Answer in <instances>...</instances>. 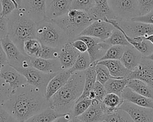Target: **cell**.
<instances>
[{
    "mask_svg": "<svg viewBox=\"0 0 153 122\" xmlns=\"http://www.w3.org/2000/svg\"><path fill=\"white\" fill-rule=\"evenodd\" d=\"M42 44L35 38L26 40L23 45L25 54L30 57H39Z\"/></svg>",
    "mask_w": 153,
    "mask_h": 122,
    "instance_id": "83f0119b",
    "label": "cell"
},
{
    "mask_svg": "<svg viewBox=\"0 0 153 122\" xmlns=\"http://www.w3.org/2000/svg\"><path fill=\"white\" fill-rule=\"evenodd\" d=\"M0 122H20L13 117L2 105H0Z\"/></svg>",
    "mask_w": 153,
    "mask_h": 122,
    "instance_id": "7bdbcfd3",
    "label": "cell"
},
{
    "mask_svg": "<svg viewBox=\"0 0 153 122\" xmlns=\"http://www.w3.org/2000/svg\"></svg>",
    "mask_w": 153,
    "mask_h": 122,
    "instance_id": "6f0895ef",
    "label": "cell"
},
{
    "mask_svg": "<svg viewBox=\"0 0 153 122\" xmlns=\"http://www.w3.org/2000/svg\"><path fill=\"white\" fill-rule=\"evenodd\" d=\"M117 22L120 27L129 37L143 36L146 38L153 34V24L133 20H117Z\"/></svg>",
    "mask_w": 153,
    "mask_h": 122,
    "instance_id": "9c48e42d",
    "label": "cell"
},
{
    "mask_svg": "<svg viewBox=\"0 0 153 122\" xmlns=\"http://www.w3.org/2000/svg\"><path fill=\"white\" fill-rule=\"evenodd\" d=\"M120 108L126 111L134 122H153V108L137 106L124 100Z\"/></svg>",
    "mask_w": 153,
    "mask_h": 122,
    "instance_id": "7c38bea8",
    "label": "cell"
},
{
    "mask_svg": "<svg viewBox=\"0 0 153 122\" xmlns=\"http://www.w3.org/2000/svg\"><path fill=\"white\" fill-rule=\"evenodd\" d=\"M100 122H103V121H100Z\"/></svg>",
    "mask_w": 153,
    "mask_h": 122,
    "instance_id": "9f6ffc18",
    "label": "cell"
},
{
    "mask_svg": "<svg viewBox=\"0 0 153 122\" xmlns=\"http://www.w3.org/2000/svg\"><path fill=\"white\" fill-rule=\"evenodd\" d=\"M131 20L153 24V10L149 13H148L144 16H137V17Z\"/></svg>",
    "mask_w": 153,
    "mask_h": 122,
    "instance_id": "bcb514c9",
    "label": "cell"
},
{
    "mask_svg": "<svg viewBox=\"0 0 153 122\" xmlns=\"http://www.w3.org/2000/svg\"><path fill=\"white\" fill-rule=\"evenodd\" d=\"M103 122H134L130 115L124 110L120 108L114 112L107 115Z\"/></svg>",
    "mask_w": 153,
    "mask_h": 122,
    "instance_id": "1f68e13d",
    "label": "cell"
},
{
    "mask_svg": "<svg viewBox=\"0 0 153 122\" xmlns=\"http://www.w3.org/2000/svg\"><path fill=\"white\" fill-rule=\"evenodd\" d=\"M36 38L43 45L59 48L70 42L66 33L52 20L47 18L36 23Z\"/></svg>",
    "mask_w": 153,
    "mask_h": 122,
    "instance_id": "5b68a950",
    "label": "cell"
},
{
    "mask_svg": "<svg viewBox=\"0 0 153 122\" xmlns=\"http://www.w3.org/2000/svg\"><path fill=\"white\" fill-rule=\"evenodd\" d=\"M1 40L10 65L17 70L31 65L30 57L23 53L8 35Z\"/></svg>",
    "mask_w": 153,
    "mask_h": 122,
    "instance_id": "8992f818",
    "label": "cell"
},
{
    "mask_svg": "<svg viewBox=\"0 0 153 122\" xmlns=\"http://www.w3.org/2000/svg\"><path fill=\"white\" fill-rule=\"evenodd\" d=\"M85 71L72 72L67 83L48 100L49 107L60 115L71 114L74 104L82 94Z\"/></svg>",
    "mask_w": 153,
    "mask_h": 122,
    "instance_id": "7a4b0ae2",
    "label": "cell"
},
{
    "mask_svg": "<svg viewBox=\"0 0 153 122\" xmlns=\"http://www.w3.org/2000/svg\"><path fill=\"white\" fill-rule=\"evenodd\" d=\"M17 71L26 78L27 84L38 88L44 94L49 81L56 74L44 73L31 65Z\"/></svg>",
    "mask_w": 153,
    "mask_h": 122,
    "instance_id": "ba28073f",
    "label": "cell"
},
{
    "mask_svg": "<svg viewBox=\"0 0 153 122\" xmlns=\"http://www.w3.org/2000/svg\"><path fill=\"white\" fill-rule=\"evenodd\" d=\"M143 57V54L139 50L130 45L126 46L120 60L127 69L133 71L140 63Z\"/></svg>",
    "mask_w": 153,
    "mask_h": 122,
    "instance_id": "44dd1931",
    "label": "cell"
},
{
    "mask_svg": "<svg viewBox=\"0 0 153 122\" xmlns=\"http://www.w3.org/2000/svg\"><path fill=\"white\" fill-rule=\"evenodd\" d=\"M30 65L45 74H57L62 71L59 59L30 57Z\"/></svg>",
    "mask_w": 153,
    "mask_h": 122,
    "instance_id": "d6986e66",
    "label": "cell"
},
{
    "mask_svg": "<svg viewBox=\"0 0 153 122\" xmlns=\"http://www.w3.org/2000/svg\"><path fill=\"white\" fill-rule=\"evenodd\" d=\"M124 99L121 96L115 93H107L102 100V103L106 106L112 109H118L123 103Z\"/></svg>",
    "mask_w": 153,
    "mask_h": 122,
    "instance_id": "e575fe53",
    "label": "cell"
},
{
    "mask_svg": "<svg viewBox=\"0 0 153 122\" xmlns=\"http://www.w3.org/2000/svg\"><path fill=\"white\" fill-rule=\"evenodd\" d=\"M81 53L75 48L71 42L66 43L60 50L59 60L62 70L71 68Z\"/></svg>",
    "mask_w": 153,
    "mask_h": 122,
    "instance_id": "ffe728a7",
    "label": "cell"
},
{
    "mask_svg": "<svg viewBox=\"0 0 153 122\" xmlns=\"http://www.w3.org/2000/svg\"><path fill=\"white\" fill-rule=\"evenodd\" d=\"M72 0H46L45 16L51 20L63 17L71 8Z\"/></svg>",
    "mask_w": 153,
    "mask_h": 122,
    "instance_id": "9a60e30c",
    "label": "cell"
},
{
    "mask_svg": "<svg viewBox=\"0 0 153 122\" xmlns=\"http://www.w3.org/2000/svg\"><path fill=\"white\" fill-rule=\"evenodd\" d=\"M2 5V16L7 17L16 8L19 7L16 0H1Z\"/></svg>",
    "mask_w": 153,
    "mask_h": 122,
    "instance_id": "f35d334b",
    "label": "cell"
},
{
    "mask_svg": "<svg viewBox=\"0 0 153 122\" xmlns=\"http://www.w3.org/2000/svg\"><path fill=\"white\" fill-rule=\"evenodd\" d=\"M128 81L127 78H110L104 84V87L107 93H115L121 96Z\"/></svg>",
    "mask_w": 153,
    "mask_h": 122,
    "instance_id": "484cf974",
    "label": "cell"
},
{
    "mask_svg": "<svg viewBox=\"0 0 153 122\" xmlns=\"http://www.w3.org/2000/svg\"><path fill=\"white\" fill-rule=\"evenodd\" d=\"M93 63L105 65L108 68L111 75L114 78H127L131 72L124 66L120 60H103Z\"/></svg>",
    "mask_w": 153,
    "mask_h": 122,
    "instance_id": "7402d4cb",
    "label": "cell"
},
{
    "mask_svg": "<svg viewBox=\"0 0 153 122\" xmlns=\"http://www.w3.org/2000/svg\"><path fill=\"white\" fill-rule=\"evenodd\" d=\"M52 20L66 33L70 42L94 21L87 12L76 9H71L65 16Z\"/></svg>",
    "mask_w": 153,
    "mask_h": 122,
    "instance_id": "277c9868",
    "label": "cell"
},
{
    "mask_svg": "<svg viewBox=\"0 0 153 122\" xmlns=\"http://www.w3.org/2000/svg\"><path fill=\"white\" fill-rule=\"evenodd\" d=\"M95 5L94 0H72L71 9L88 12Z\"/></svg>",
    "mask_w": 153,
    "mask_h": 122,
    "instance_id": "8d00e7d4",
    "label": "cell"
},
{
    "mask_svg": "<svg viewBox=\"0 0 153 122\" xmlns=\"http://www.w3.org/2000/svg\"><path fill=\"white\" fill-rule=\"evenodd\" d=\"M8 35V20L7 18L0 16V39Z\"/></svg>",
    "mask_w": 153,
    "mask_h": 122,
    "instance_id": "ee69618b",
    "label": "cell"
},
{
    "mask_svg": "<svg viewBox=\"0 0 153 122\" xmlns=\"http://www.w3.org/2000/svg\"><path fill=\"white\" fill-rule=\"evenodd\" d=\"M127 87L145 97L153 99L152 88L142 80L138 79L128 80Z\"/></svg>",
    "mask_w": 153,
    "mask_h": 122,
    "instance_id": "d4e9b609",
    "label": "cell"
},
{
    "mask_svg": "<svg viewBox=\"0 0 153 122\" xmlns=\"http://www.w3.org/2000/svg\"><path fill=\"white\" fill-rule=\"evenodd\" d=\"M7 18L8 36L25 54V42L27 39L36 38V23L29 17L20 7L15 9Z\"/></svg>",
    "mask_w": 153,
    "mask_h": 122,
    "instance_id": "3957f363",
    "label": "cell"
},
{
    "mask_svg": "<svg viewBox=\"0 0 153 122\" xmlns=\"http://www.w3.org/2000/svg\"><path fill=\"white\" fill-rule=\"evenodd\" d=\"M7 64H8L7 58L2 45L1 40L0 39V69H1Z\"/></svg>",
    "mask_w": 153,
    "mask_h": 122,
    "instance_id": "7dc6e473",
    "label": "cell"
},
{
    "mask_svg": "<svg viewBox=\"0 0 153 122\" xmlns=\"http://www.w3.org/2000/svg\"><path fill=\"white\" fill-rule=\"evenodd\" d=\"M71 44L73 47L76 48L79 52L80 53H84L87 51V45L86 43L82 41V39H75L74 41H71Z\"/></svg>",
    "mask_w": 153,
    "mask_h": 122,
    "instance_id": "f6af8a7d",
    "label": "cell"
},
{
    "mask_svg": "<svg viewBox=\"0 0 153 122\" xmlns=\"http://www.w3.org/2000/svg\"><path fill=\"white\" fill-rule=\"evenodd\" d=\"M16 1L17 2V4H19V7L21 5V4H22V0H16Z\"/></svg>",
    "mask_w": 153,
    "mask_h": 122,
    "instance_id": "db71d44e",
    "label": "cell"
},
{
    "mask_svg": "<svg viewBox=\"0 0 153 122\" xmlns=\"http://www.w3.org/2000/svg\"><path fill=\"white\" fill-rule=\"evenodd\" d=\"M91 63L90 57L88 52L81 53L71 69L72 72L75 71H84L90 67Z\"/></svg>",
    "mask_w": 153,
    "mask_h": 122,
    "instance_id": "4dcf8cb0",
    "label": "cell"
},
{
    "mask_svg": "<svg viewBox=\"0 0 153 122\" xmlns=\"http://www.w3.org/2000/svg\"><path fill=\"white\" fill-rule=\"evenodd\" d=\"M94 94L95 99L100 102H102L103 98L107 94L106 90L104 87V85L99 83V81H96L94 86L91 90Z\"/></svg>",
    "mask_w": 153,
    "mask_h": 122,
    "instance_id": "60d3db41",
    "label": "cell"
},
{
    "mask_svg": "<svg viewBox=\"0 0 153 122\" xmlns=\"http://www.w3.org/2000/svg\"><path fill=\"white\" fill-rule=\"evenodd\" d=\"M121 96L124 100L129 102L136 105L153 108V99L145 97L134 92L128 87H125Z\"/></svg>",
    "mask_w": 153,
    "mask_h": 122,
    "instance_id": "603a6c76",
    "label": "cell"
},
{
    "mask_svg": "<svg viewBox=\"0 0 153 122\" xmlns=\"http://www.w3.org/2000/svg\"><path fill=\"white\" fill-rule=\"evenodd\" d=\"M96 81V73L95 71V65L91 63L90 67L85 70V78L84 90L82 94L78 99H81L88 96L89 93L92 90L94 83Z\"/></svg>",
    "mask_w": 153,
    "mask_h": 122,
    "instance_id": "4316f807",
    "label": "cell"
},
{
    "mask_svg": "<svg viewBox=\"0 0 153 122\" xmlns=\"http://www.w3.org/2000/svg\"><path fill=\"white\" fill-rule=\"evenodd\" d=\"M125 47L126 46L123 45H111L107 50L104 56L98 61L109 59L120 60L125 50Z\"/></svg>",
    "mask_w": 153,
    "mask_h": 122,
    "instance_id": "d6a6232c",
    "label": "cell"
},
{
    "mask_svg": "<svg viewBox=\"0 0 153 122\" xmlns=\"http://www.w3.org/2000/svg\"><path fill=\"white\" fill-rule=\"evenodd\" d=\"M108 3L117 21L131 20L140 16L137 0H108Z\"/></svg>",
    "mask_w": 153,
    "mask_h": 122,
    "instance_id": "52a82bcc",
    "label": "cell"
},
{
    "mask_svg": "<svg viewBox=\"0 0 153 122\" xmlns=\"http://www.w3.org/2000/svg\"><path fill=\"white\" fill-rule=\"evenodd\" d=\"M12 93L11 87L0 77V105H3Z\"/></svg>",
    "mask_w": 153,
    "mask_h": 122,
    "instance_id": "ab89813d",
    "label": "cell"
},
{
    "mask_svg": "<svg viewBox=\"0 0 153 122\" xmlns=\"http://www.w3.org/2000/svg\"><path fill=\"white\" fill-rule=\"evenodd\" d=\"M0 77L11 87L12 92L27 83L26 78L9 64L0 69Z\"/></svg>",
    "mask_w": 153,
    "mask_h": 122,
    "instance_id": "2e32d148",
    "label": "cell"
},
{
    "mask_svg": "<svg viewBox=\"0 0 153 122\" xmlns=\"http://www.w3.org/2000/svg\"><path fill=\"white\" fill-rule=\"evenodd\" d=\"M127 79L142 80L149 85L153 89V60L143 56L140 63L131 72Z\"/></svg>",
    "mask_w": 153,
    "mask_h": 122,
    "instance_id": "4fadbf2b",
    "label": "cell"
},
{
    "mask_svg": "<svg viewBox=\"0 0 153 122\" xmlns=\"http://www.w3.org/2000/svg\"><path fill=\"white\" fill-rule=\"evenodd\" d=\"M87 13L93 20H115V16L110 8L108 2L100 4L94 5Z\"/></svg>",
    "mask_w": 153,
    "mask_h": 122,
    "instance_id": "cb8c5ba5",
    "label": "cell"
},
{
    "mask_svg": "<svg viewBox=\"0 0 153 122\" xmlns=\"http://www.w3.org/2000/svg\"><path fill=\"white\" fill-rule=\"evenodd\" d=\"M95 5H100L108 2V0H94Z\"/></svg>",
    "mask_w": 153,
    "mask_h": 122,
    "instance_id": "f907efd6",
    "label": "cell"
},
{
    "mask_svg": "<svg viewBox=\"0 0 153 122\" xmlns=\"http://www.w3.org/2000/svg\"><path fill=\"white\" fill-rule=\"evenodd\" d=\"M53 109L48 107L42 111L30 117L24 122H51L59 117H60Z\"/></svg>",
    "mask_w": 153,
    "mask_h": 122,
    "instance_id": "f1b7e54d",
    "label": "cell"
},
{
    "mask_svg": "<svg viewBox=\"0 0 153 122\" xmlns=\"http://www.w3.org/2000/svg\"><path fill=\"white\" fill-rule=\"evenodd\" d=\"M115 27L110 23L103 20H94L79 35H85L99 38L102 41L106 40L111 35Z\"/></svg>",
    "mask_w": 153,
    "mask_h": 122,
    "instance_id": "8fae6325",
    "label": "cell"
},
{
    "mask_svg": "<svg viewBox=\"0 0 153 122\" xmlns=\"http://www.w3.org/2000/svg\"><path fill=\"white\" fill-rule=\"evenodd\" d=\"M147 57H148V58H149V59H150L151 60H153V53H152L151 54H150L149 56H148Z\"/></svg>",
    "mask_w": 153,
    "mask_h": 122,
    "instance_id": "f5cc1de1",
    "label": "cell"
},
{
    "mask_svg": "<svg viewBox=\"0 0 153 122\" xmlns=\"http://www.w3.org/2000/svg\"><path fill=\"white\" fill-rule=\"evenodd\" d=\"M45 1L46 0H22L20 7L36 23L46 18Z\"/></svg>",
    "mask_w": 153,
    "mask_h": 122,
    "instance_id": "5bb4252c",
    "label": "cell"
},
{
    "mask_svg": "<svg viewBox=\"0 0 153 122\" xmlns=\"http://www.w3.org/2000/svg\"><path fill=\"white\" fill-rule=\"evenodd\" d=\"M20 122L49 107V102L39 89L27 83L13 92L2 105Z\"/></svg>",
    "mask_w": 153,
    "mask_h": 122,
    "instance_id": "6da1fadb",
    "label": "cell"
},
{
    "mask_svg": "<svg viewBox=\"0 0 153 122\" xmlns=\"http://www.w3.org/2000/svg\"><path fill=\"white\" fill-rule=\"evenodd\" d=\"M145 39L149 41L150 42H151V43L153 44V34L148 36Z\"/></svg>",
    "mask_w": 153,
    "mask_h": 122,
    "instance_id": "816d5d0a",
    "label": "cell"
},
{
    "mask_svg": "<svg viewBox=\"0 0 153 122\" xmlns=\"http://www.w3.org/2000/svg\"><path fill=\"white\" fill-rule=\"evenodd\" d=\"M95 65V71L96 73V81L103 84L110 78H114L112 77L108 68L103 65L99 63H93Z\"/></svg>",
    "mask_w": 153,
    "mask_h": 122,
    "instance_id": "d590c367",
    "label": "cell"
},
{
    "mask_svg": "<svg viewBox=\"0 0 153 122\" xmlns=\"http://www.w3.org/2000/svg\"><path fill=\"white\" fill-rule=\"evenodd\" d=\"M2 16V5H1V1L0 0V16Z\"/></svg>",
    "mask_w": 153,
    "mask_h": 122,
    "instance_id": "11a10c76",
    "label": "cell"
},
{
    "mask_svg": "<svg viewBox=\"0 0 153 122\" xmlns=\"http://www.w3.org/2000/svg\"><path fill=\"white\" fill-rule=\"evenodd\" d=\"M140 16H144L153 10V0H137Z\"/></svg>",
    "mask_w": 153,
    "mask_h": 122,
    "instance_id": "b9f144b4",
    "label": "cell"
},
{
    "mask_svg": "<svg viewBox=\"0 0 153 122\" xmlns=\"http://www.w3.org/2000/svg\"><path fill=\"white\" fill-rule=\"evenodd\" d=\"M72 74V71L71 68L62 70L57 73L50 80L47 86L45 93V96L48 100L67 83Z\"/></svg>",
    "mask_w": 153,
    "mask_h": 122,
    "instance_id": "ac0fdd59",
    "label": "cell"
},
{
    "mask_svg": "<svg viewBox=\"0 0 153 122\" xmlns=\"http://www.w3.org/2000/svg\"><path fill=\"white\" fill-rule=\"evenodd\" d=\"M105 41L111 45L128 46L130 45L126 39L123 32L116 28L112 30L110 36Z\"/></svg>",
    "mask_w": 153,
    "mask_h": 122,
    "instance_id": "f546056e",
    "label": "cell"
},
{
    "mask_svg": "<svg viewBox=\"0 0 153 122\" xmlns=\"http://www.w3.org/2000/svg\"><path fill=\"white\" fill-rule=\"evenodd\" d=\"M76 39H82L86 43L88 47L87 51L90 56L91 63L99 60L111 46L105 41L92 36L79 35Z\"/></svg>",
    "mask_w": 153,
    "mask_h": 122,
    "instance_id": "30bf717a",
    "label": "cell"
},
{
    "mask_svg": "<svg viewBox=\"0 0 153 122\" xmlns=\"http://www.w3.org/2000/svg\"><path fill=\"white\" fill-rule=\"evenodd\" d=\"M72 117V114H66L57 117V118H56L55 120H53L51 122H68Z\"/></svg>",
    "mask_w": 153,
    "mask_h": 122,
    "instance_id": "c3c4849f",
    "label": "cell"
},
{
    "mask_svg": "<svg viewBox=\"0 0 153 122\" xmlns=\"http://www.w3.org/2000/svg\"><path fill=\"white\" fill-rule=\"evenodd\" d=\"M92 100L88 97L78 99L74 105L72 110V115L74 117H78L82 114L91 105Z\"/></svg>",
    "mask_w": 153,
    "mask_h": 122,
    "instance_id": "836d02e7",
    "label": "cell"
},
{
    "mask_svg": "<svg viewBox=\"0 0 153 122\" xmlns=\"http://www.w3.org/2000/svg\"><path fill=\"white\" fill-rule=\"evenodd\" d=\"M106 114L102 102L93 99L91 105L81 115L77 117L82 122H100L103 121Z\"/></svg>",
    "mask_w": 153,
    "mask_h": 122,
    "instance_id": "e0dca14e",
    "label": "cell"
},
{
    "mask_svg": "<svg viewBox=\"0 0 153 122\" xmlns=\"http://www.w3.org/2000/svg\"><path fill=\"white\" fill-rule=\"evenodd\" d=\"M60 50L59 48L51 47L42 44V51L40 55L41 58L43 59H58L60 54Z\"/></svg>",
    "mask_w": 153,
    "mask_h": 122,
    "instance_id": "74e56055",
    "label": "cell"
},
{
    "mask_svg": "<svg viewBox=\"0 0 153 122\" xmlns=\"http://www.w3.org/2000/svg\"><path fill=\"white\" fill-rule=\"evenodd\" d=\"M68 122H82L78 117L72 116Z\"/></svg>",
    "mask_w": 153,
    "mask_h": 122,
    "instance_id": "681fc988",
    "label": "cell"
}]
</instances>
